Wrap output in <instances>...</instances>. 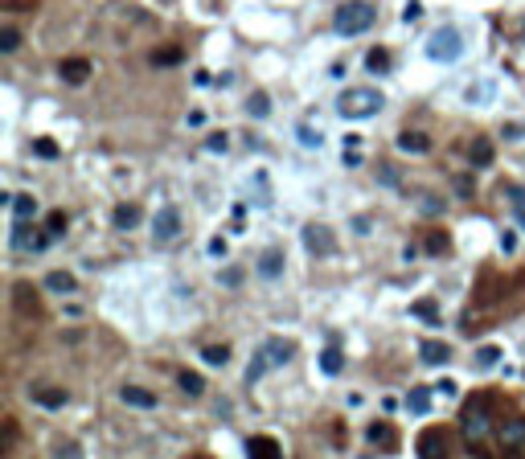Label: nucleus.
<instances>
[{"label": "nucleus", "instance_id": "nucleus-24", "mask_svg": "<svg viewBox=\"0 0 525 459\" xmlns=\"http://www.w3.org/2000/svg\"><path fill=\"white\" fill-rule=\"evenodd\" d=\"M407 406H410V414H427V410H431V390H427V386H414L410 398H407Z\"/></svg>", "mask_w": 525, "mask_h": 459}, {"label": "nucleus", "instance_id": "nucleus-2", "mask_svg": "<svg viewBox=\"0 0 525 459\" xmlns=\"http://www.w3.org/2000/svg\"><path fill=\"white\" fill-rule=\"evenodd\" d=\"M382 107H386V98H382L377 86H349V91L337 98L341 119H369V115H377Z\"/></svg>", "mask_w": 525, "mask_h": 459}, {"label": "nucleus", "instance_id": "nucleus-15", "mask_svg": "<svg viewBox=\"0 0 525 459\" xmlns=\"http://www.w3.org/2000/svg\"><path fill=\"white\" fill-rule=\"evenodd\" d=\"M13 299H16V311H21V316H37V292H33L25 279L13 287Z\"/></svg>", "mask_w": 525, "mask_h": 459}, {"label": "nucleus", "instance_id": "nucleus-1", "mask_svg": "<svg viewBox=\"0 0 525 459\" xmlns=\"http://www.w3.org/2000/svg\"><path fill=\"white\" fill-rule=\"evenodd\" d=\"M295 357V344L287 341V336H267L262 341V349L250 357V369H246V381H259L262 373H271L275 365H287V361Z\"/></svg>", "mask_w": 525, "mask_h": 459}, {"label": "nucleus", "instance_id": "nucleus-7", "mask_svg": "<svg viewBox=\"0 0 525 459\" xmlns=\"http://www.w3.org/2000/svg\"><path fill=\"white\" fill-rule=\"evenodd\" d=\"M300 234H304V250H308V254H316V259L332 254V230H328L325 222H308Z\"/></svg>", "mask_w": 525, "mask_h": 459}, {"label": "nucleus", "instance_id": "nucleus-39", "mask_svg": "<svg viewBox=\"0 0 525 459\" xmlns=\"http://www.w3.org/2000/svg\"><path fill=\"white\" fill-rule=\"evenodd\" d=\"M16 443V418H4V443H0V451H9Z\"/></svg>", "mask_w": 525, "mask_h": 459}, {"label": "nucleus", "instance_id": "nucleus-35", "mask_svg": "<svg viewBox=\"0 0 525 459\" xmlns=\"http://www.w3.org/2000/svg\"><path fill=\"white\" fill-rule=\"evenodd\" d=\"M152 62H156V66H177V62H180V49H177V46L156 49V53H152Z\"/></svg>", "mask_w": 525, "mask_h": 459}, {"label": "nucleus", "instance_id": "nucleus-19", "mask_svg": "<svg viewBox=\"0 0 525 459\" xmlns=\"http://www.w3.org/2000/svg\"><path fill=\"white\" fill-rule=\"evenodd\" d=\"M123 402L136 406V410H152V406H156V393L144 390V386H123Z\"/></svg>", "mask_w": 525, "mask_h": 459}, {"label": "nucleus", "instance_id": "nucleus-28", "mask_svg": "<svg viewBox=\"0 0 525 459\" xmlns=\"http://www.w3.org/2000/svg\"><path fill=\"white\" fill-rule=\"evenodd\" d=\"M476 365H480V369L501 365V349H496V344H480V349H476Z\"/></svg>", "mask_w": 525, "mask_h": 459}, {"label": "nucleus", "instance_id": "nucleus-29", "mask_svg": "<svg viewBox=\"0 0 525 459\" xmlns=\"http://www.w3.org/2000/svg\"><path fill=\"white\" fill-rule=\"evenodd\" d=\"M201 357L210 365H226L230 361V344H201Z\"/></svg>", "mask_w": 525, "mask_h": 459}, {"label": "nucleus", "instance_id": "nucleus-46", "mask_svg": "<svg viewBox=\"0 0 525 459\" xmlns=\"http://www.w3.org/2000/svg\"><path fill=\"white\" fill-rule=\"evenodd\" d=\"M205 123V111H189V128H201Z\"/></svg>", "mask_w": 525, "mask_h": 459}, {"label": "nucleus", "instance_id": "nucleus-25", "mask_svg": "<svg viewBox=\"0 0 525 459\" xmlns=\"http://www.w3.org/2000/svg\"><path fill=\"white\" fill-rule=\"evenodd\" d=\"M177 386L185 393H193V398H201V393H205V381H201L197 373H189V369H180V373H177Z\"/></svg>", "mask_w": 525, "mask_h": 459}, {"label": "nucleus", "instance_id": "nucleus-32", "mask_svg": "<svg viewBox=\"0 0 525 459\" xmlns=\"http://www.w3.org/2000/svg\"><path fill=\"white\" fill-rule=\"evenodd\" d=\"M414 316H419V320H427V324H439V308H435V304H431V299H419V304H414Z\"/></svg>", "mask_w": 525, "mask_h": 459}, {"label": "nucleus", "instance_id": "nucleus-27", "mask_svg": "<svg viewBox=\"0 0 525 459\" xmlns=\"http://www.w3.org/2000/svg\"><path fill=\"white\" fill-rule=\"evenodd\" d=\"M365 439L374 443V447H394V443H398V439H390V426L386 423H374L369 430H365Z\"/></svg>", "mask_w": 525, "mask_h": 459}, {"label": "nucleus", "instance_id": "nucleus-43", "mask_svg": "<svg viewBox=\"0 0 525 459\" xmlns=\"http://www.w3.org/2000/svg\"><path fill=\"white\" fill-rule=\"evenodd\" d=\"M492 95H496L492 86H472V91H468V98H492Z\"/></svg>", "mask_w": 525, "mask_h": 459}, {"label": "nucleus", "instance_id": "nucleus-9", "mask_svg": "<svg viewBox=\"0 0 525 459\" xmlns=\"http://www.w3.org/2000/svg\"><path fill=\"white\" fill-rule=\"evenodd\" d=\"M152 234H156V242H173L180 234V210L177 205H164L156 213V222H152Z\"/></svg>", "mask_w": 525, "mask_h": 459}, {"label": "nucleus", "instance_id": "nucleus-41", "mask_svg": "<svg viewBox=\"0 0 525 459\" xmlns=\"http://www.w3.org/2000/svg\"><path fill=\"white\" fill-rule=\"evenodd\" d=\"M218 279H222L226 287H238V279H243V275H238V267H226V271H222Z\"/></svg>", "mask_w": 525, "mask_h": 459}, {"label": "nucleus", "instance_id": "nucleus-45", "mask_svg": "<svg viewBox=\"0 0 525 459\" xmlns=\"http://www.w3.org/2000/svg\"><path fill=\"white\" fill-rule=\"evenodd\" d=\"M193 82H197V86H213V78H210V70H197V74H193Z\"/></svg>", "mask_w": 525, "mask_h": 459}, {"label": "nucleus", "instance_id": "nucleus-37", "mask_svg": "<svg viewBox=\"0 0 525 459\" xmlns=\"http://www.w3.org/2000/svg\"><path fill=\"white\" fill-rule=\"evenodd\" d=\"M427 250L431 254H447V234H427Z\"/></svg>", "mask_w": 525, "mask_h": 459}, {"label": "nucleus", "instance_id": "nucleus-10", "mask_svg": "<svg viewBox=\"0 0 525 459\" xmlns=\"http://www.w3.org/2000/svg\"><path fill=\"white\" fill-rule=\"evenodd\" d=\"M49 242H53V234H37V230H29L25 222H16V230H13V250H46Z\"/></svg>", "mask_w": 525, "mask_h": 459}, {"label": "nucleus", "instance_id": "nucleus-11", "mask_svg": "<svg viewBox=\"0 0 525 459\" xmlns=\"http://www.w3.org/2000/svg\"><path fill=\"white\" fill-rule=\"evenodd\" d=\"M29 398L41 410H62L66 402H70V393H66V390H58V386H41V381H37V386H29Z\"/></svg>", "mask_w": 525, "mask_h": 459}, {"label": "nucleus", "instance_id": "nucleus-6", "mask_svg": "<svg viewBox=\"0 0 525 459\" xmlns=\"http://www.w3.org/2000/svg\"><path fill=\"white\" fill-rule=\"evenodd\" d=\"M419 459H452V435L443 430V426H431L419 435Z\"/></svg>", "mask_w": 525, "mask_h": 459}, {"label": "nucleus", "instance_id": "nucleus-12", "mask_svg": "<svg viewBox=\"0 0 525 459\" xmlns=\"http://www.w3.org/2000/svg\"><path fill=\"white\" fill-rule=\"evenodd\" d=\"M58 74H62L70 86H82V82L91 78V62H86V58H66V62L58 66Z\"/></svg>", "mask_w": 525, "mask_h": 459}, {"label": "nucleus", "instance_id": "nucleus-14", "mask_svg": "<svg viewBox=\"0 0 525 459\" xmlns=\"http://www.w3.org/2000/svg\"><path fill=\"white\" fill-rule=\"evenodd\" d=\"M259 275L262 279H279V275H283V250H279V246H267V250L259 254Z\"/></svg>", "mask_w": 525, "mask_h": 459}, {"label": "nucleus", "instance_id": "nucleus-8", "mask_svg": "<svg viewBox=\"0 0 525 459\" xmlns=\"http://www.w3.org/2000/svg\"><path fill=\"white\" fill-rule=\"evenodd\" d=\"M496 439H501V447H505L509 455L521 459V455H525V418H505Z\"/></svg>", "mask_w": 525, "mask_h": 459}, {"label": "nucleus", "instance_id": "nucleus-30", "mask_svg": "<svg viewBox=\"0 0 525 459\" xmlns=\"http://www.w3.org/2000/svg\"><path fill=\"white\" fill-rule=\"evenodd\" d=\"M365 66H369L374 74H386V70H390V53H386V49H369V58H365Z\"/></svg>", "mask_w": 525, "mask_h": 459}, {"label": "nucleus", "instance_id": "nucleus-20", "mask_svg": "<svg viewBox=\"0 0 525 459\" xmlns=\"http://www.w3.org/2000/svg\"><path fill=\"white\" fill-rule=\"evenodd\" d=\"M398 148L410 152V156H423V152H431V140H427L423 131H402V135H398Z\"/></svg>", "mask_w": 525, "mask_h": 459}, {"label": "nucleus", "instance_id": "nucleus-18", "mask_svg": "<svg viewBox=\"0 0 525 459\" xmlns=\"http://www.w3.org/2000/svg\"><path fill=\"white\" fill-rule=\"evenodd\" d=\"M320 369H325V377H337L345 369V353H341V344H337V341L320 353Z\"/></svg>", "mask_w": 525, "mask_h": 459}, {"label": "nucleus", "instance_id": "nucleus-4", "mask_svg": "<svg viewBox=\"0 0 525 459\" xmlns=\"http://www.w3.org/2000/svg\"><path fill=\"white\" fill-rule=\"evenodd\" d=\"M459 426H464V435H468V443H472V447L484 439V435H492V402H489V393H476L472 402L464 406Z\"/></svg>", "mask_w": 525, "mask_h": 459}, {"label": "nucleus", "instance_id": "nucleus-16", "mask_svg": "<svg viewBox=\"0 0 525 459\" xmlns=\"http://www.w3.org/2000/svg\"><path fill=\"white\" fill-rule=\"evenodd\" d=\"M419 357H423L427 365H447V361H452V349L443 341H423L419 344Z\"/></svg>", "mask_w": 525, "mask_h": 459}, {"label": "nucleus", "instance_id": "nucleus-13", "mask_svg": "<svg viewBox=\"0 0 525 459\" xmlns=\"http://www.w3.org/2000/svg\"><path fill=\"white\" fill-rule=\"evenodd\" d=\"M246 455L250 459H283V451H279V443L271 435H255V439L246 443Z\"/></svg>", "mask_w": 525, "mask_h": 459}, {"label": "nucleus", "instance_id": "nucleus-17", "mask_svg": "<svg viewBox=\"0 0 525 459\" xmlns=\"http://www.w3.org/2000/svg\"><path fill=\"white\" fill-rule=\"evenodd\" d=\"M140 222H144V210H140V205H131V201L115 205V226L119 230H136Z\"/></svg>", "mask_w": 525, "mask_h": 459}, {"label": "nucleus", "instance_id": "nucleus-44", "mask_svg": "<svg viewBox=\"0 0 525 459\" xmlns=\"http://www.w3.org/2000/svg\"><path fill=\"white\" fill-rule=\"evenodd\" d=\"M210 254H213V259H222V254H226V238H213V242H210Z\"/></svg>", "mask_w": 525, "mask_h": 459}, {"label": "nucleus", "instance_id": "nucleus-31", "mask_svg": "<svg viewBox=\"0 0 525 459\" xmlns=\"http://www.w3.org/2000/svg\"><path fill=\"white\" fill-rule=\"evenodd\" d=\"M33 152H37L41 160H58V144H53L49 135H37V140H33Z\"/></svg>", "mask_w": 525, "mask_h": 459}, {"label": "nucleus", "instance_id": "nucleus-40", "mask_svg": "<svg viewBox=\"0 0 525 459\" xmlns=\"http://www.w3.org/2000/svg\"><path fill=\"white\" fill-rule=\"evenodd\" d=\"M501 250H505V254L517 250V230H505V234H501Z\"/></svg>", "mask_w": 525, "mask_h": 459}, {"label": "nucleus", "instance_id": "nucleus-21", "mask_svg": "<svg viewBox=\"0 0 525 459\" xmlns=\"http://www.w3.org/2000/svg\"><path fill=\"white\" fill-rule=\"evenodd\" d=\"M468 160H472L476 168H489L492 164V140H472V144H468Z\"/></svg>", "mask_w": 525, "mask_h": 459}, {"label": "nucleus", "instance_id": "nucleus-36", "mask_svg": "<svg viewBox=\"0 0 525 459\" xmlns=\"http://www.w3.org/2000/svg\"><path fill=\"white\" fill-rule=\"evenodd\" d=\"M295 135H300V144H304V148H320V135H316L308 123H300V128H295Z\"/></svg>", "mask_w": 525, "mask_h": 459}, {"label": "nucleus", "instance_id": "nucleus-38", "mask_svg": "<svg viewBox=\"0 0 525 459\" xmlns=\"http://www.w3.org/2000/svg\"><path fill=\"white\" fill-rule=\"evenodd\" d=\"M62 230H66V213H49V217H46V234H53V238H58Z\"/></svg>", "mask_w": 525, "mask_h": 459}, {"label": "nucleus", "instance_id": "nucleus-34", "mask_svg": "<svg viewBox=\"0 0 525 459\" xmlns=\"http://www.w3.org/2000/svg\"><path fill=\"white\" fill-rule=\"evenodd\" d=\"M226 148H230L226 131H210V135H205V152H226Z\"/></svg>", "mask_w": 525, "mask_h": 459}, {"label": "nucleus", "instance_id": "nucleus-3", "mask_svg": "<svg viewBox=\"0 0 525 459\" xmlns=\"http://www.w3.org/2000/svg\"><path fill=\"white\" fill-rule=\"evenodd\" d=\"M374 4L369 0H345L341 9L332 13V33H341V37H361V33L374 25Z\"/></svg>", "mask_w": 525, "mask_h": 459}, {"label": "nucleus", "instance_id": "nucleus-47", "mask_svg": "<svg viewBox=\"0 0 525 459\" xmlns=\"http://www.w3.org/2000/svg\"><path fill=\"white\" fill-rule=\"evenodd\" d=\"M513 217H517V226L525 230V205H517V210H513Z\"/></svg>", "mask_w": 525, "mask_h": 459}, {"label": "nucleus", "instance_id": "nucleus-5", "mask_svg": "<svg viewBox=\"0 0 525 459\" xmlns=\"http://www.w3.org/2000/svg\"><path fill=\"white\" fill-rule=\"evenodd\" d=\"M459 53H464V33L456 25H439L427 37V58L431 62H456Z\"/></svg>", "mask_w": 525, "mask_h": 459}, {"label": "nucleus", "instance_id": "nucleus-23", "mask_svg": "<svg viewBox=\"0 0 525 459\" xmlns=\"http://www.w3.org/2000/svg\"><path fill=\"white\" fill-rule=\"evenodd\" d=\"M246 115H250V119H267V115H271V98L262 95V91H255V95L246 98Z\"/></svg>", "mask_w": 525, "mask_h": 459}, {"label": "nucleus", "instance_id": "nucleus-26", "mask_svg": "<svg viewBox=\"0 0 525 459\" xmlns=\"http://www.w3.org/2000/svg\"><path fill=\"white\" fill-rule=\"evenodd\" d=\"M13 213H16V222H29L33 213H37V201H33L29 193H21V197H13Z\"/></svg>", "mask_w": 525, "mask_h": 459}, {"label": "nucleus", "instance_id": "nucleus-33", "mask_svg": "<svg viewBox=\"0 0 525 459\" xmlns=\"http://www.w3.org/2000/svg\"><path fill=\"white\" fill-rule=\"evenodd\" d=\"M16 46H21V33H16L13 25H4V29H0V49H4V53H13Z\"/></svg>", "mask_w": 525, "mask_h": 459}, {"label": "nucleus", "instance_id": "nucleus-22", "mask_svg": "<svg viewBox=\"0 0 525 459\" xmlns=\"http://www.w3.org/2000/svg\"><path fill=\"white\" fill-rule=\"evenodd\" d=\"M46 287H49V292H62V295H70L74 287H78V279L70 275V271H49V275H46Z\"/></svg>", "mask_w": 525, "mask_h": 459}, {"label": "nucleus", "instance_id": "nucleus-42", "mask_svg": "<svg viewBox=\"0 0 525 459\" xmlns=\"http://www.w3.org/2000/svg\"><path fill=\"white\" fill-rule=\"evenodd\" d=\"M419 13H423V4H419V0H410L407 9H402V21H419Z\"/></svg>", "mask_w": 525, "mask_h": 459}]
</instances>
